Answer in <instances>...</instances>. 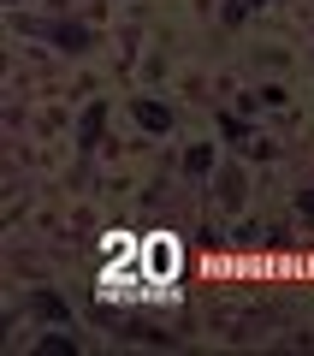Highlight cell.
Wrapping results in <instances>:
<instances>
[{"label": "cell", "mask_w": 314, "mask_h": 356, "mask_svg": "<svg viewBox=\"0 0 314 356\" xmlns=\"http://www.w3.org/2000/svg\"><path fill=\"white\" fill-rule=\"evenodd\" d=\"M142 267H149L154 280H178V243H172V238H149V250H142Z\"/></svg>", "instance_id": "1"}, {"label": "cell", "mask_w": 314, "mask_h": 356, "mask_svg": "<svg viewBox=\"0 0 314 356\" xmlns=\"http://www.w3.org/2000/svg\"><path fill=\"white\" fill-rule=\"evenodd\" d=\"M101 119H107V107H89V113H83V143L101 137Z\"/></svg>", "instance_id": "3"}, {"label": "cell", "mask_w": 314, "mask_h": 356, "mask_svg": "<svg viewBox=\"0 0 314 356\" xmlns=\"http://www.w3.org/2000/svg\"><path fill=\"white\" fill-rule=\"evenodd\" d=\"M184 166H190V172H208V166H214V149H190Z\"/></svg>", "instance_id": "4"}, {"label": "cell", "mask_w": 314, "mask_h": 356, "mask_svg": "<svg viewBox=\"0 0 314 356\" xmlns=\"http://www.w3.org/2000/svg\"><path fill=\"white\" fill-rule=\"evenodd\" d=\"M137 119H142L149 131H166V125H172V119H166V107H154V102H137Z\"/></svg>", "instance_id": "2"}]
</instances>
